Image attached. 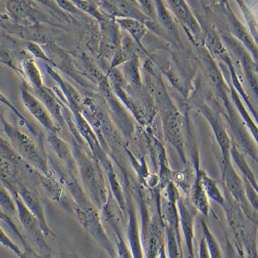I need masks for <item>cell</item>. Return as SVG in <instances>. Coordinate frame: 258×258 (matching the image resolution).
Segmentation results:
<instances>
[{"mask_svg":"<svg viewBox=\"0 0 258 258\" xmlns=\"http://www.w3.org/2000/svg\"><path fill=\"white\" fill-rule=\"evenodd\" d=\"M24 100L25 105L37 118L40 119L41 121H44L46 123L50 122L47 112L36 98L29 93H24Z\"/></svg>","mask_w":258,"mask_h":258,"instance_id":"1","label":"cell"},{"mask_svg":"<svg viewBox=\"0 0 258 258\" xmlns=\"http://www.w3.org/2000/svg\"><path fill=\"white\" fill-rule=\"evenodd\" d=\"M194 199L195 200V204L197 205L198 208L204 211L207 208V201L206 196L203 188L199 185H197L194 190Z\"/></svg>","mask_w":258,"mask_h":258,"instance_id":"2","label":"cell"},{"mask_svg":"<svg viewBox=\"0 0 258 258\" xmlns=\"http://www.w3.org/2000/svg\"><path fill=\"white\" fill-rule=\"evenodd\" d=\"M125 21L126 22L124 24V26L133 34L134 36L140 38L144 32V29L142 25L133 21H129V22L127 20Z\"/></svg>","mask_w":258,"mask_h":258,"instance_id":"3","label":"cell"},{"mask_svg":"<svg viewBox=\"0 0 258 258\" xmlns=\"http://www.w3.org/2000/svg\"><path fill=\"white\" fill-rule=\"evenodd\" d=\"M202 183L204 184V188L206 189L207 193L209 194L211 197H213L217 200V198L220 196V193H219L217 187L214 185L213 181L209 180L207 177H205Z\"/></svg>","mask_w":258,"mask_h":258,"instance_id":"4","label":"cell"},{"mask_svg":"<svg viewBox=\"0 0 258 258\" xmlns=\"http://www.w3.org/2000/svg\"><path fill=\"white\" fill-rule=\"evenodd\" d=\"M0 101H2V102L9 105V103L8 102V101L6 99L4 98V96L2 95L1 93H0Z\"/></svg>","mask_w":258,"mask_h":258,"instance_id":"5","label":"cell"}]
</instances>
